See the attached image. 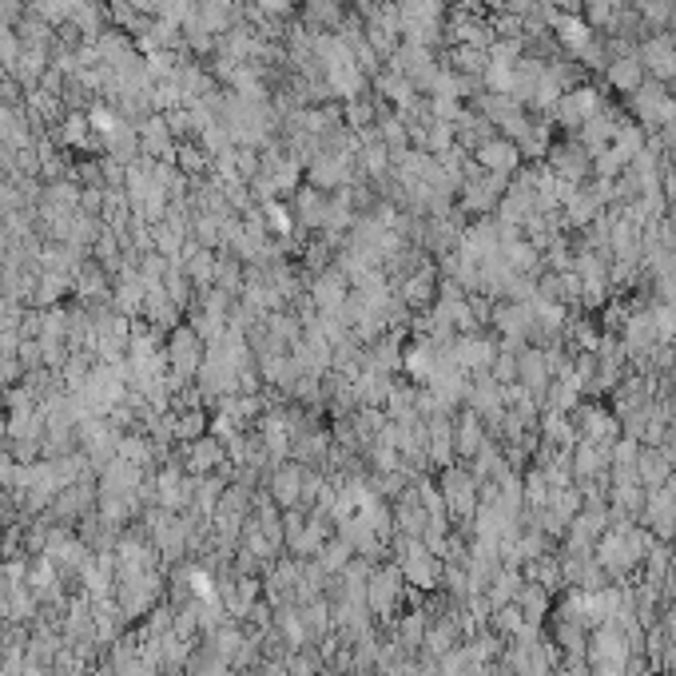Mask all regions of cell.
<instances>
[{
    "mask_svg": "<svg viewBox=\"0 0 676 676\" xmlns=\"http://www.w3.org/2000/svg\"><path fill=\"white\" fill-rule=\"evenodd\" d=\"M517 160H521V152H517L513 140H486L478 148V168L494 171V175H509V171L517 168Z\"/></svg>",
    "mask_w": 676,
    "mask_h": 676,
    "instance_id": "1",
    "label": "cell"
},
{
    "mask_svg": "<svg viewBox=\"0 0 676 676\" xmlns=\"http://www.w3.org/2000/svg\"><path fill=\"white\" fill-rule=\"evenodd\" d=\"M434 291H438V279H434L430 271H422V275H414V279L406 283L402 299H406L410 307H426V303H434Z\"/></svg>",
    "mask_w": 676,
    "mask_h": 676,
    "instance_id": "3",
    "label": "cell"
},
{
    "mask_svg": "<svg viewBox=\"0 0 676 676\" xmlns=\"http://www.w3.org/2000/svg\"><path fill=\"white\" fill-rule=\"evenodd\" d=\"M609 84L617 88V92H637L641 84H645V64H641V56H633V52H625V56H613L609 60Z\"/></svg>",
    "mask_w": 676,
    "mask_h": 676,
    "instance_id": "2",
    "label": "cell"
}]
</instances>
